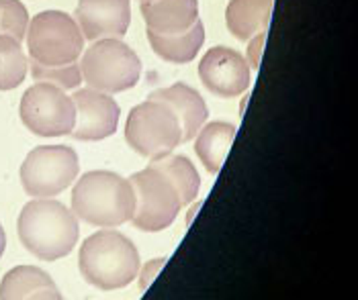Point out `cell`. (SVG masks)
Returning a JSON list of instances; mask_svg holds the SVG:
<instances>
[{
  "label": "cell",
  "instance_id": "cell-1",
  "mask_svg": "<svg viewBox=\"0 0 358 300\" xmlns=\"http://www.w3.org/2000/svg\"><path fill=\"white\" fill-rule=\"evenodd\" d=\"M19 239L37 260L55 262L78 243V218L62 202L35 198L27 202L17 220Z\"/></svg>",
  "mask_w": 358,
  "mask_h": 300
},
{
  "label": "cell",
  "instance_id": "cell-2",
  "mask_svg": "<svg viewBox=\"0 0 358 300\" xmlns=\"http://www.w3.org/2000/svg\"><path fill=\"white\" fill-rule=\"evenodd\" d=\"M134 211V186L115 172H88L72 190V213L94 227H119L131 220Z\"/></svg>",
  "mask_w": 358,
  "mask_h": 300
},
{
  "label": "cell",
  "instance_id": "cell-3",
  "mask_svg": "<svg viewBox=\"0 0 358 300\" xmlns=\"http://www.w3.org/2000/svg\"><path fill=\"white\" fill-rule=\"evenodd\" d=\"M78 268L94 288L117 290L129 286L139 272V251L131 239L119 231H99L80 247Z\"/></svg>",
  "mask_w": 358,
  "mask_h": 300
},
{
  "label": "cell",
  "instance_id": "cell-4",
  "mask_svg": "<svg viewBox=\"0 0 358 300\" xmlns=\"http://www.w3.org/2000/svg\"><path fill=\"white\" fill-rule=\"evenodd\" d=\"M83 80L90 88L115 94L129 90L141 76L138 54L121 39H96L80 59Z\"/></svg>",
  "mask_w": 358,
  "mask_h": 300
},
{
  "label": "cell",
  "instance_id": "cell-5",
  "mask_svg": "<svg viewBox=\"0 0 358 300\" xmlns=\"http://www.w3.org/2000/svg\"><path fill=\"white\" fill-rule=\"evenodd\" d=\"M29 57L41 66H66L78 61L84 50V35L78 23L62 10H43L29 21Z\"/></svg>",
  "mask_w": 358,
  "mask_h": 300
},
{
  "label": "cell",
  "instance_id": "cell-6",
  "mask_svg": "<svg viewBox=\"0 0 358 300\" xmlns=\"http://www.w3.org/2000/svg\"><path fill=\"white\" fill-rule=\"evenodd\" d=\"M125 139L141 158L158 160L174 151L182 143L180 123L176 114L160 100L148 98L134 107L125 123Z\"/></svg>",
  "mask_w": 358,
  "mask_h": 300
},
{
  "label": "cell",
  "instance_id": "cell-7",
  "mask_svg": "<svg viewBox=\"0 0 358 300\" xmlns=\"http://www.w3.org/2000/svg\"><path fill=\"white\" fill-rule=\"evenodd\" d=\"M78 156L68 145H41L29 151L21 165V184L33 198H52L78 176Z\"/></svg>",
  "mask_w": 358,
  "mask_h": 300
},
{
  "label": "cell",
  "instance_id": "cell-8",
  "mask_svg": "<svg viewBox=\"0 0 358 300\" xmlns=\"http://www.w3.org/2000/svg\"><path fill=\"white\" fill-rule=\"evenodd\" d=\"M129 182L136 192V211L131 217L134 227L145 233L168 229L182 209L180 196L172 182L152 165L134 174Z\"/></svg>",
  "mask_w": 358,
  "mask_h": 300
},
{
  "label": "cell",
  "instance_id": "cell-9",
  "mask_svg": "<svg viewBox=\"0 0 358 300\" xmlns=\"http://www.w3.org/2000/svg\"><path fill=\"white\" fill-rule=\"evenodd\" d=\"M21 121L31 133L39 137L70 135L76 121V107L64 88L37 82L21 98Z\"/></svg>",
  "mask_w": 358,
  "mask_h": 300
},
{
  "label": "cell",
  "instance_id": "cell-10",
  "mask_svg": "<svg viewBox=\"0 0 358 300\" xmlns=\"http://www.w3.org/2000/svg\"><path fill=\"white\" fill-rule=\"evenodd\" d=\"M199 78L209 92L221 98L240 96L252 82L248 59L225 45L213 47L203 55L199 63Z\"/></svg>",
  "mask_w": 358,
  "mask_h": 300
},
{
  "label": "cell",
  "instance_id": "cell-11",
  "mask_svg": "<svg viewBox=\"0 0 358 300\" xmlns=\"http://www.w3.org/2000/svg\"><path fill=\"white\" fill-rule=\"evenodd\" d=\"M72 100L76 107V121H74V129L70 135L74 139L101 141L117 131L121 109L117 100L107 92L84 88V90L74 92Z\"/></svg>",
  "mask_w": 358,
  "mask_h": 300
},
{
  "label": "cell",
  "instance_id": "cell-12",
  "mask_svg": "<svg viewBox=\"0 0 358 300\" xmlns=\"http://www.w3.org/2000/svg\"><path fill=\"white\" fill-rule=\"evenodd\" d=\"M74 17L88 41L121 39L131 23V4L129 0H78Z\"/></svg>",
  "mask_w": 358,
  "mask_h": 300
},
{
  "label": "cell",
  "instance_id": "cell-13",
  "mask_svg": "<svg viewBox=\"0 0 358 300\" xmlns=\"http://www.w3.org/2000/svg\"><path fill=\"white\" fill-rule=\"evenodd\" d=\"M150 98L164 103L166 107H170V110L176 114V119L180 123L182 143L194 139V135L199 133V129L205 125V121L209 117V110H207L203 96L189 84L176 82L168 88L154 90L150 94Z\"/></svg>",
  "mask_w": 358,
  "mask_h": 300
},
{
  "label": "cell",
  "instance_id": "cell-14",
  "mask_svg": "<svg viewBox=\"0 0 358 300\" xmlns=\"http://www.w3.org/2000/svg\"><path fill=\"white\" fill-rule=\"evenodd\" d=\"M141 17L154 33L172 35L191 29L199 21L196 0H145L141 2Z\"/></svg>",
  "mask_w": 358,
  "mask_h": 300
},
{
  "label": "cell",
  "instance_id": "cell-15",
  "mask_svg": "<svg viewBox=\"0 0 358 300\" xmlns=\"http://www.w3.org/2000/svg\"><path fill=\"white\" fill-rule=\"evenodd\" d=\"M0 299L21 300V299H45L59 300L62 294L54 284V280L35 266H17L0 282Z\"/></svg>",
  "mask_w": 358,
  "mask_h": 300
},
{
  "label": "cell",
  "instance_id": "cell-16",
  "mask_svg": "<svg viewBox=\"0 0 358 300\" xmlns=\"http://www.w3.org/2000/svg\"><path fill=\"white\" fill-rule=\"evenodd\" d=\"M273 6L275 0H229L225 8V25L236 39L250 41L252 37L266 33Z\"/></svg>",
  "mask_w": 358,
  "mask_h": 300
},
{
  "label": "cell",
  "instance_id": "cell-17",
  "mask_svg": "<svg viewBox=\"0 0 358 300\" xmlns=\"http://www.w3.org/2000/svg\"><path fill=\"white\" fill-rule=\"evenodd\" d=\"M148 41H150L154 54L162 57L164 61L189 63L196 57L199 50L205 43V27L199 19L191 29H187L182 33H172V35L154 33L148 29Z\"/></svg>",
  "mask_w": 358,
  "mask_h": 300
},
{
  "label": "cell",
  "instance_id": "cell-18",
  "mask_svg": "<svg viewBox=\"0 0 358 300\" xmlns=\"http://www.w3.org/2000/svg\"><path fill=\"white\" fill-rule=\"evenodd\" d=\"M194 139V153L207 167L209 174H220L221 165L225 162V156L234 143L236 127L231 123L215 121L199 129Z\"/></svg>",
  "mask_w": 358,
  "mask_h": 300
},
{
  "label": "cell",
  "instance_id": "cell-19",
  "mask_svg": "<svg viewBox=\"0 0 358 300\" xmlns=\"http://www.w3.org/2000/svg\"><path fill=\"white\" fill-rule=\"evenodd\" d=\"M152 167H156L158 172H162L166 178L172 182V186L176 188L178 196H180V202L182 207L191 204L199 188H201V176L199 172L194 170L193 162L185 156H164V158H158V160H152Z\"/></svg>",
  "mask_w": 358,
  "mask_h": 300
},
{
  "label": "cell",
  "instance_id": "cell-20",
  "mask_svg": "<svg viewBox=\"0 0 358 300\" xmlns=\"http://www.w3.org/2000/svg\"><path fill=\"white\" fill-rule=\"evenodd\" d=\"M29 70V59L21 41L0 35V92L21 86Z\"/></svg>",
  "mask_w": 358,
  "mask_h": 300
},
{
  "label": "cell",
  "instance_id": "cell-21",
  "mask_svg": "<svg viewBox=\"0 0 358 300\" xmlns=\"http://www.w3.org/2000/svg\"><path fill=\"white\" fill-rule=\"evenodd\" d=\"M31 66V76L39 82H50L59 86V88H78L83 82V74H80V63L72 61L66 66H41L37 61H29Z\"/></svg>",
  "mask_w": 358,
  "mask_h": 300
},
{
  "label": "cell",
  "instance_id": "cell-22",
  "mask_svg": "<svg viewBox=\"0 0 358 300\" xmlns=\"http://www.w3.org/2000/svg\"><path fill=\"white\" fill-rule=\"evenodd\" d=\"M29 13L21 0H0V35H8L17 41L25 39Z\"/></svg>",
  "mask_w": 358,
  "mask_h": 300
},
{
  "label": "cell",
  "instance_id": "cell-23",
  "mask_svg": "<svg viewBox=\"0 0 358 300\" xmlns=\"http://www.w3.org/2000/svg\"><path fill=\"white\" fill-rule=\"evenodd\" d=\"M164 266V257H158V260H154V262H150L145 268H143V273H141V282H139V286H141V290H145L148 288V284L156 278V273L158 270Z\"/></svg>",
  "mask_w": 358,
  "mask_h": 300
},
{
  "label": "cell",
  "instance_id": "cell-24",
  "mask_svg": "<svg viewBox=\"0 0 358 300\" xmlns=\"http://www.w3.org/2000/svg\"><path fill=\"white\" fill-rule=\"evenodd\" d=\"M4 249H6V235H4V229H2V225H0V257H2V253H4Z\"/></svg>",
  "mask_w": 358,
  "mask_h": 300
},
{
  "label": "cell",
  "instance_id": "cell-25",
  "mask_svg": "<svg viewBox=\"0 0 358 300\" xmlns=\"http://www.w3.org/2000/svg\"><path fill=\"white\" fill-rule=\"evenodd\" d=\"M141 2H145V0H141Z\"/></svg>",
  "mask_w": 358,
  "mask_h": 300
}]
</instances>
